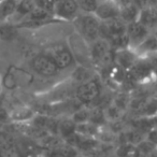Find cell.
Returning <instances> with one entry per match:
<instances>
[{
  "label": "cell",
  "instance_id": "10",
  "mask_svg": "<svg viewBox=\"0 0 157 157\" xmlns=\"http://www.w3.org/2000/svg\"><path fill=\"white\" fill-rule=\"evenodd\" d=\"M120 11L121 8L114 2L113 0H100L94 14L101 22H105V21L118 18L120 17Z\"/></svg>",
  "mask_w": 157,
  "mask_h": 157
},
{
  "label": "cell",
  "instance_id": "4",
  "mask_svg": "<svg viewBox=\"0 0 157 157\" xmlns=\"http://www.w3.org/2000/svg\"><path fill=\"white\" fill-rule=\"evenodd\" d=\"M101 95V86L99 81L93 78L83 83H80L75 90V96L83 103L95 102Z\"/></svg>",
  "mask_w": 157,
  "mask_h": 157
},
{
  "label": "cell",
  "instance_id": "5",
  "mask_svg": "<svg viewBox=\"0 0 157 157\" xmlns=\"http://www.w3.org/2000/svg\"><path fill=\"white\" fill-rule=\"evenodd\" d=\"M53 14L59 22L72 23L80 14V9L75 0H56Z\"/></svg>",
  "mask_w": 157,
  "mask_h": 157
},
{
  "label": "cell",
  "instance_id": "12",
  "mask_svg": "<svg viewBox=\"0 0 157 157\" xmlns=\"http://www.w3.org/2000/svg\"><path fill=\"white\" fill-rule=\"evenodd\" d=\"M138 22L147 28L151 33L157 29V9L152 6H146L140 10Z\"/></svg>",
  "mask_w": 157,
  "mask_h": 157
},
{
  "label": "cell",
  "instance_id": "26",
  "mask_svg": "<svg viewBox=\"0 0 157 157\" xmlns=\"http://www.w3.org/2000/svg\"><path fill=\"white\" fill-rule=\"evenodd\" d=\"M136 146L128 142H123L116 150V157H132Z\"/></svg>",
  "mask_w": 157,
  "mask_h": 157
},
{
  "label": "cell",
  "instance_id": "29",
  "mask_svg": "<svg viewBox=\"0 0 157 157\" xmlns=\"http://www.w3.org/2000/svg\"><path fill=\"white\" fill-rule=\"evenodd\" d=\"M113 1H114V2H115L116 5H117L120 8L125 7V6H127V5H129V3L133 2V0H113Z\"/></svg>",
  "mask_w": 157,
  "mask_h": 157
},
{
  "label": "cell",
  "instance_id": "8",
  "mask_svg": "<svg viewBox=\"0 0 157 157\" xmlns=\"http://www.w3.org/2000/svg\"><path fill=\"white\" fill-rule=\"evenodd\" d=\"M126 33L128 37L129 41V48L135 50L150 33H152L147 28L140 24L138 21L127 24Z\"/></svg>",
  "mask_w": 157,
  "mask_h": 157
},
{
  "label": "cell",
  "instance_id": "31",
  "mask_svg": "<svg viewBox=\"0 0 157 157\" xmlns=\"http://www.w3.org/2000/svg\"><path fill=\"white\" fill-rule=\"evenodd\" d=\"M154 33H155V35H156V36H157V29H156V30H155V31H154Z\"/></svg>",
  "mask_w": 157,
  "mask_h": 157
},
{
  "label": "cell",
  "instance_id": "6",
  "mask_svg": "<svg viewBox=\"0 0 157 157\" xmlns=\"http://www.w3.org/2000/svg\"><path fill=\"white\" fill-rule=\"evenodd\" d=\"M31 67L33 70L37 74L44 78H52L58 73L59 69L54 63V61L45 54H37L35 57H33L31 61Z\"/></svg>",
  "mask_w": 157,
  "mask_h": 157
},
{
  "label": "cell",
  "instance_id": "7",
  "mask_svg": "<svg viewBox=\"0 0 157 157\" xmlns=\"http://www.w3.org/2000/svg\"><path fill=\"white\" fill-rule=\"evenodd\" d=\"M126 28L127 24L118 17L114 18V20L101 22L99 33H100V38L109 41V40L113 39L117 36L126 33Z\"/></svg>",
  "mask_w": 157,
  "mask_h": 157
},
{
  "label": "cell",
  "instance_id": "20",
  "mask_svg": "<svg viewBox=\"0 0 157 157\" xmlns=\"http://www.w3.org/2000/svg\"><path fill=\"white\" fill-rule=\"evenodd\" d=\"M35 113L31 109L29 108H18V109L14 110L12 113H10V118L16 121V122H25V121L33 120Z\"/></svg>",
  "mask_w": 157,
  "mask_h": 157
},
{
  "label": "cell",
  "instance_id": "13",
  "mask_svg": "<svg viewBox=\"0 0 157 157\" xmlns=\"http://www.w3.org/2000/svg\"><path fill=\"white\" fill-rule=\"evenodd\" d=\"M36 5L33 0H18L17 7H16L15 13L11 17L9 22L17 25L25 20L30 14V12L35 9Z\"/></svg>",
  "mask_w": 157,
  "mask_h": 157
},
{
  "label": "cell",
  "instance_id": "22",
  "mask_svg": "<svg viewBox=\"0 0 157 157\" xmlns=\"http://www.w3.org/2000/svg\"><path fill=\"white\" fill-rule=\"evenodd\" d=\"M80 12L83 13H95L100 0H75Z\"/></svg>",
  "mask_w": 157,
  "mask_h": 157
},
{
  "label": "cell",
  "instance_id": "25",
  "mask_svg": "<svg viewBox=\"0 0 157 157\" xmlns=\"http://www.w3.org/2000/svg\"><path fill=\"white\" fill-rule=\"evenodd\" d=\"M56 148L63 157H78V148L74 147L66 142L60 143Z\"/></svg>",
  "mask_w": 157,
  "mask_h": 157
},
{
  "label": "cell",
  "instance_id": "24",
  "mask_svg": "<svg viewBox=\"0 0 157 157\" xmlns=\"http://www.w3.org/2000/svg\"><path fill=\"white\" fill-rule=\"evenodd\" d=\"M90 109L81 108V109H78L75 112H73V114L71 116V120L76 125L84 124V123L90 122Z\"/></svg>",
  "mask_w": 157,
  "mask_h": 157
},
{
  "label": "cell",
  "instance_id": "15",
  "mask_svg": "<svg viewBox=\"0 0 157 157\" xmlns=\"http://www.w3.org/2000/svg\"><path fill=\"white\" fill-rule=\"evenodd\" d=\"M18 0H2L0 1V22L10 21L15 13Z\"/></svg>",
  "mask_w": 157,
  "mask_h": 157
},
{
  "label": "cell",
  "instance_id": "1",
  "mask_svg": "<svg viewBox=\"0 0 157 157\" xmlns=\"http://www.w3.org/2000/svg\"><path fill=\"white\" fill-rule=\"evenodd\" d=\"M78 35L86 44H90L100 38L101 21L94 13L80 12L75 20L72 22Z\"/></svg>",
  "mask_w": 157,
  "mask_h": 157
},
{
  "label": "cell",
  "instance_id": "3",
  "mask_svg": "<svg viewBox=\"0 0 157 157\" xmlns=\"http://www.w3.org/2000/svg\"><path fill=\"white\" fill-rule=\"evenodd\" d=\"M45 54L54 61L59 70H65L71 67L74 63V57L70 48L61 43L53 44L48 46L45 51Z\"/></svg>",
  "mask_w": 157,
  "mask_h": 157
},
{
  "label": "cell",
  "instance_id": "18",
  "mask_svg": "<svg viewBox=\"0 0 157 157\" xmlns=\"http://www.w3.org/2000/svg\"><path fill=\"white\" fill-rule=\"evenodd\" d=\"M105 110V120L109 121V122H118L121 121V118L124 115V110L121 109L120 107L115 105V103L111 102L110 105H108L105 108H103Z\"/></svg>",
  "mask_w": 157,
  "mask_h": 157
},
{
  "label": "cell",
  "instance_id": "27",
  "mask_svg": "<svg viewBox=\"0 0 157 157\" xmlns=\"http://www.w3.org/2000/svg\"><path fill=\"white\" fill-rule=\"evenodd\" d=\"M146 140L150 141L153 145L157 146V128H154L146 133Z\"/></svg>",
  "mask_w": 157,
  "mask_h": 157
},
{
  "label": "cell",
  "instance_id": "14",
  "mask_svg": "<svg viewBox=\"0 0 157 157\" xmlns=\"http://www.w3.org/2000/svg\"><path fill=\"white\" fill-rule=\"evenodd\" d=\"M140 10L141 9L135 2H131L129 5L125 6V7L121 8L120 18L126 24L136 22V21H138V17H139Z\"/></svg>",
  "mask_w": 157,
  "mask_h": 157
},
{
  "label": "cell",
  "instance_id": "16",
  "mask_svg": "<svg viewBox=\"0 0 157 157\" xmlns=\"http://www.w3.org/2000/svg\"><path fill=\"white\" fill-rule=\"evenodd\" d=\"M18 27L15 24L6 21V22H0V40L3 41H10L14 40L18 33Z\"/></svg>",
  "mask_w": 157,
  "mask_h": 157
},
{
  "label": "cell",
  "instance_id": "11",
  "mask_svg": "<svg viewBox=\"0 0 157 157\" xmlns=\"http://www.w3.org/2000/svg\"><path fill=\"white\" fill-rule=\"evenodd\" d=\"M133 51L139 58H148L157 54V36L154 33H150Z\"/></svg>",
  "mask_w": 157,
  "mask_h": 157
},
{
  "label": "cell",
  "instance_id": "9",
  "mask_svg": "<svg viewBox=\"0 0 157 157\" xmlns=\"http://www.w3.org/2000/svg\"><path fill=\"white\" fill-rule=\"evenodd\" d=\"M139 57L136 52L130 48H121L114 51L113 61L117 67L122 68L125 71H129L138 61Z\"/></svg>",
  "mask_w": 157,
  "mask_h": 157
},
{
  "label": "cell",
  "instance_id": "17",
  "mask_svg": "<svg viewBox=\"0 0 157 157\" xmlns=\"http://www.w3.org/2000/svg\"><path fill=\"white\" fill-rule=\"evenodd\" d=\"M93 78H95L93 70L85 67V66H78L72 72V78L75 82H78V84L88 81V80H90Z\"/></svg>",
  "mask_w": 157,
  "mask_h": 157
},
{
  "label": "cell",
  "instance_id": "2",
  "mask_svg": "<svg viewBox=\"0 0 157 157\" xmlns=\"http://www.w3.org/2000/svg\"><path fill=\"white\" fill-rule=\"evenodd\" d=\"M88 46H90V57L95 63L102 68H107L111 63H114V50L108 40L99 38L96 41L88 44Z\"/></svg>",
  "mask_w": 157,
  "mask_h": 157
},
{
  "label": "cell",
  "instance_id": "23",
  "mask_svg": "<svg viewBox=\"0 0 157 157\" xmlns=\"http://www.w3.org/2000/svg\"><path fill=\"white\" fill-rule=\"evenodd\" d=\"M105 110L101 107H95L94 109H90V123L99 126V125L103 124L105 122Z\"/></svg>",
  "mask_w": 157,
  "mask_h": 157
},
{
  "label": "cell",
  "instance_id": "30",
  "mask_svg": "<svg viewBox=\"0 0 157 157\" xmlns=\"http://www.w3.org/2000/svg\"><path fill=\"white\" fill-rule=\"evenodd\" d=\"M148 157H157V146H155L154 150L150 153V156Z\"/></svg>",
  "mask_w": 157,
  "mask_h": 157
},
{
  "label": "cell",
  "instance_id": "32",
  "mask_svg": "<svg viewBox=\"0 0 157 157\" xmlns=\"http://www.w3.org/2000/svg\"><path fill=\"white\" fill-rule=\"evenodd\" d=\"M0 1H2V0H0Z\"/></svg>",
  "mask_w": 157,
  "mask_h": 157
},
{
  "label": "cell",
  "instance_id": "19",
  "mask_svg": "<svg viewBox=\"0 0 157 157\" xmlns=\"http://www.w3.org/2000/svg\"><path fill=\"white\" fill-rule=\"evenodd\" d=\"M57 130L60 133L61 137L65 139L72 133L76 132V124L71 118H66V120L61 121L59 124H57Z\"/></svg>",
  "mask_w": 157,
  "mask_h": 157
},
{
  "label": "cell",
  "instance_id": "28",
  "mask_svg": "<svg viewBox=\"0 0 157 157\" xmlns=\"http://www.w3.org/2000/svg\"><path fill=\"white\" fill-rule=\"evenodd\" d=\"M148 156H150V154H148V153L144 152L143 150H141V148H139L138 146H136L132 157H148Z\"/></svg>",
  "mask_w": 157,
  "mask_h": 157
},
{
  "label": "cell",
  "instance_id": "21",
  "mask_svg": "<svg viewBox=\"0 0 157 157\" xmlns=\"http://www.w3.org/2000/svg\"><path fill=\"white\" fill-rule=\"evenodd\" d=\"M138 112L141 113V116H154L157 115V99L147 98Z\"/></svg>",
  "mask_w": 157,
  "mask_h": 157
}]
</instances>
